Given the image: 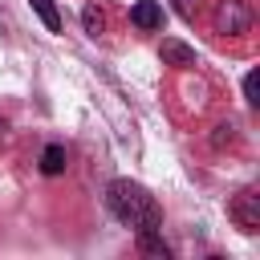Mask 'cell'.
I'll use <instances>...</instances> for the list:
<instances>
[{"mask_svg": "<svg viewBox=\"0 0 260 260\" xmlns=\"http://www.w3.org/2000/svg\"><path fill=\"white\" fill-rule=\"evenodd\" d=\"M106 207L118 223L134 228L138 232H162V211L154 203V195L142 187V183H130V179H114L106 187Z\"/></svg>", "mask_w": 260, "mask_h": 260, "instance_id": "6da1fadb", "label": "cell"}, {"mask_svg": "<svg viewBox=\"0 0 260 260\" xmlns=\"http://www.w3.org/2000/svg\"><path fill=\"white\" fill-rule=\"evenodd\" d=\"M41 171H45V175H61V171H65V146H61V142H49V146L41 150Z\"/></svg>", "mask_w": 260, "mask_h": 260, "instance_id": "5b68a950", "label": "cell"}, {"mask_svg": "<svg viewBox=\"0 0 260 260\" xmlns=\"http://www.w3.org/2000/svg\"><path fill=\"white\" fill-rule=\"evenodd\" d=\"M232 219H236L244 232H256V223H260V215H256V191H240V195H236Z\"/></svg>", "mask_w": 260, "mask_h": 260, "instance_id": "277c9868", "label": "cell"}, {"mask_svg": "<svg viewBox=\"0 0 260 260\" xmlns=\"http://www.w3.org/2000/svg\"><path fill=\"white\" fill-rule=\"evenodd\" d=\"M162 61H171V65H195V49H187L183 41H162Z\"/></svg>", "mask_w": 260, "mask_h": 260, "instance_id": "8992f818", "label": "cell"}, {"mask_svg": "<svg viewBox=\"0 0 260 260\" xmlns=\"http://www.w3.org/2000/svg\"><path fill=\"white\" fill-rule=\"evenodd\" d=\"M215 28H219V32H248V28H252V12H248V4H244V0H219Z\"/></svg>", "mask_w": 260, "mask_h": 260, "instance_id": "7a4b0ae2", "label": "cell"}, {"mask_svg": "<svg viewBox=\"0 0 260 260\" xmlns=\"http://www.w3.org/2000/svg\"><path fill=\"white\" fill-rule=\"evenodd\" d=\"M81 24H85V32H89V37H98V32L106 28V20H102V12H98L93 4H89V8L81 12Z\"/></svg>", "mask_w": 260, "mask_h": 260, "instance_id": "ba28073f", "label": "cell"}, {"mask_svg": "<svg viewBox=\"0 0 260 260\" xmlns=\"http://www.w3.org/2000/svg\"><path fill=\"white\" fill-rule=\"evenodd\" d=\"M130 20H134V28L154 32V28H162V4H158V0H138V4L130 8Z\"/></svg>", "mask_w": 260, "mask_h": 260, "instance_id": "3957f363", "label": "cell"}, {"mask_svg": "<svg viewBox=\"0 0 260 260\" xmlns=\"http://www.w3.org/2000/svg\"><path fill=\"white\" fill-rule=\"evenodd\" d=\"M32 8H37V16L49 24V32H61V16H57V8H53V0H32Z\"/></svg>", "mask_w": 260, "mask_h": 260, "instance_id": "52a82bcc", "label": "cell"}, {"mask_svg": "<svg viewBox=\"0 0 260 260\" xmlns=\"http://www.w3.org/2000/svg\"><path fill=\"white\" fill-rule=\"evenodd\" d=\"M244 93H248V102H256V73L244 77Z\"/></svg>", "mask_w": 260, "mask_h": 260, "instance_id": "9c48e42d", "label": "cell"}]
</instances>
